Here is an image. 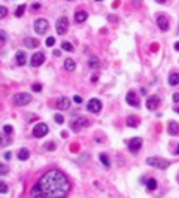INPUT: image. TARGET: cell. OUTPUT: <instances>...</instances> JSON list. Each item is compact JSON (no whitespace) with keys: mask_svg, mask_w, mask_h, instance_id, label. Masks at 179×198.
Instances as JSON below:
<instances>
[{"mask_svg":"<svg viewBox=\"0 0 179 198\" xmlns=\"http://www.w3.org/2000/svg\"><path fill=\"white\" fill-rule=\"evenodd\" d=\"M70 189L67 177L60 170H49L34 183L31 195L34 197H64Z\"/></svg>","mask_w":179,"mask_h":198,"instance_id":"6da1fadb","label":"cell"},{"mask_svg":"<svg viewBox=\"0 0 179 198\" xmlns=\"http://www.w3.org/2000/svg\"><path fill=\"white\" fill-rule=\"evenodd\" d=\"M146 163L152 167H155V168H160V170H164V168H167L170 165V163L167 159H164V158H158V156H149L146 158Z\"/></svg>","mask_w":179,"mask_h":198,"instance_id":"7a4b0ae2","label":"cell"},{"mask_svg":"<svg viewBox=\"0 0 179 198\" xmlns=\"http://www.w3.org/2000/svg\"><path fill=\"white\" fill-rule=\"evenodd\" d=\"M15 106H25L31 101V95L27 94V92H20V94H15L14 98H12Z\"/></svg>","mask_w":179,"mask_h":198,"instance_id":"3957f363","label":"cell"},{"mask_svg":"<svg viewBox=\"0 0 179 198\" xmlns=\"http://www.w3.org/2000/svg\"><path fill=\"white\" fill-rule=\"evenodd\" d=\"M48 27H49V24H48V21H46L45 18H37V19L34 21V31H36L37 34L46 33V31H48Z\"/></svg>","mask_w":179,"mask_h":198,"instance_id":"277c9868","label":"cell"},{"mask_svg":"<svg viewBox=\"0 0 179 198\" xmlns=\"http://www.w3.org/2000/svg\"><path fill=\"white\" fill-rule=\"evenodd\" d=\"M46 134H48V125H46V124L39 122V124H36V125L33 127V135H34V137L42 139V137H45Z\"/></svg>","mask_w":179,"mask_h":198,"instance_id":"5b68a950","label":"cell"},{"mask_svg":"<svg viewBox=\"0 0 179 198\" xmlns=\"http://www.w3.org/2000/svg\"><path fill=\"white\" fill-rule=\"evenodd\" d=\"M55 28H57V33H58L60 36L64 34V33L67 31V28H69V19H67V17L58 18V21H57V24H55Z\"/></svg>","mask_w":179,"mask_h":198,"instance_id":"8992f818","label":"cell"},{"mask_svg":"<svg viewBox=\"0 0 179 198\" xmlns=\"http://www.w3.org/2000/svg\"><path fill=\"white\" fill-rule=\"evenodd\" d=\"M87 110L88 112H93V113H99L101 110V101L99 98H91L87 104Z\"/></svg>","mask_w":179,"mask_h":198,"instance_id":"52a82bcc","label":"cell"},{"mask_svg":"<svg viewBox=\"0 0 179 198\" xmlns=\"http://www.w3.org/2000/svg\"><path fill=\"white\" fill-rule=\"evenodd\" d=\"M88 125H90V121H88L87 118L79 116L78 119H75V121L72 122V130H73V131H79L81 128H85V127H88Z\"/></svg>","mask_w":179,"mask_h":198,"instance_id":"ba28073f","label":"cell"},{"mask_svg":"<svg viewBox=\"0 0 179 198\" xmlns=\"http://www.w3.org/2000/svg\"><path fill=\"white\" fill-rule=\"evenodd\" d=\"M142 145H143V140L140 137H133L129 143V149H130L131 154H136V152H139L140 147H142Z\"/></svg>","mask_w":179,"mask_h":198,"instance_id":"9c48e42d","label":"cell"},{"mask_svg":"<svg viewBox=\"0 0 179 198\" xmlns=\"http://www.w3.org/2000/svg\"><path fill=\"white\" fill-rule=\"evenodd\" d=\"M160 97L158 95H149L148 97V100H146V107L149 110H155L158 106H160Z\"/></svg>","mask_w":179,"mask_h":198,"instance_id":"30bf717a","label":"cell"},{"mask_svg":"<svg viewBox=\"0 0 179 198\" xmlns=\"http://www.w3.org/2000/svg\"><path fill=\"white\" fill-rule=\"evenodd\" d=\"M43 61H45V54H43V52H37V54H34V55L31 57L30 64H31L33 67H39V66L43 64Z\"/></svg>","mask_w":179,"mask_h":198,"instance_id":"8fae6325","label":"cell"},{"mask_svg":"<svg viewBox=\"0 0 179 198\" xmlns=\"http://www.w3.org/2000/svg\"><path fill=\"white\" fill-rule=\"evenodd\" d=\"M157 26H158V28L161 31H167L169 30V19H167V17H166V15H160L157 18Z\"/></svg>","mask_w":179,"mask_h":198,"instance_id":"7c38bea8","label":"cell"},{"mask_svg":"<svg viewBox=\"0 0 179 198\" xmlns=\"http://www.w3.org/2000/svg\"><path fill=\"white\" fill-rule=\"evenodd\" d=\"M125 101L129 103L131 107H139V100H137V97H136V92H133V91H130L129 94H127Z\"/></svg>","mask_w":179,"mask_h":198,"instance_id":"4fadbf2b","label":"cell"},{"mask_svg":"<svg viewBox=\"0 0 179 198\" xmlns=\"http://www.w3.org/2000/svg\"><path fill=\"white\" fill-rule=\"evenodd\" d=\"M55 106H57V109H60V110H66V109L70 107V100H69L67 97H60Z\"/></svg>","mask_w":179,"mask_h":198,"instance_id":"5bb4252c","label":"cell"},{"mask_svg":"<svg viewBox=\"0 0 179 198\" xmlns=\"http://www.w3.org/2000/svg\"><path fill=\"white\" fill-rule=\"evenodd\" d=\"M24 45L27 48H37V46H39V40L34 39V38H25L24 39Z\"/></svg>","mask_w":179,"mask_h":198,"instance_id":"9a60e30c","label":"cell"},{"mask_svg":"<svg viewBox=\"0 0 179 198\" xmlns=\"http://www.w3.org/2000/svg\"><path fill=\"white\" fill-rule=\"evenodd\" d=\"M139 118L137 116H134V115H130L129 118H127V127H131V128H134V127H137L139 125Z\"/></svg>","mask_w":179,"mask_h":198,"instance_id":"2e32d148","label":"cell"},{"mask_svg":"<svg viewBox=\"0 0 179 198\" xmlns=\"http://www.w3.org/2000/svg\"><path fill=\"white\" fill-rule=\"evenodd\" d=\"M17 63H18V66H24L25 63H27V57H25L24 51H18L17 52Z\"/></svg>","mask_w":179,"mask_h":198,"instance_id":"e0dca14e","label":"cell"},{"mask_svg":"<svg viewBox=\"0 0 179 198\" xmlns=\"http://www.w3.org/2000/svg\"><path fill=\"white\" fill-rule=\"evenodd\" d=\"M87 18H88V14H87V12H84V10H78L75 14V21L76 22H84Z\"/></svg>","mask_w":179,"mask_h":198,"instance_id":"ac0fdd59","label":"cell"},{"mask_svg":"<svg viewBox=\"0 0 179 198\" xmlns=\"http://www.w3.org/2000/svg\"><path fill=\"white\" fill-rule=\"evenodd\" d=\"M167 131H169L170 135H176V134L179 133V124H178V122H170Z\"/></svg>","mask_w":179,"mask_h":198,"instance_id":"d6986e66","label":"cell"},{"mask_svg":"<svg viewBox=\"0 0 179 198\" xmlns=\"http://www.w3.org/2000/svg\"><path fill=\"white\" fill-rule=\"evenodd\" d=\"M12 143V140L9 139V134H0V146H8V145H10Z\"/></svg>","mask_w":179,"mask_h":198,"instance_id":"ffe728a7","label":"cell"},{"mask_svg":"<svg viewBox=\"0 0 179 198\" xmlns=\"http://www.w3.org/2000/svg\"><path fill=\"white\" fill-rule=\"evenodd\" d=\"M29 156H30V151H29V149H25V147H22L21 151H18V159L25 161V159H29Z\"/></svg>","mask_w":179,"mask_h":198,"instance_id":"44dd1931","label":"cell"},{"mask_svg":"<svg viewBox=\"0 0 179 198\" xmlns=\"http://www.w3.org/2000/svg\"><path fill=\"white\" fill-rule=\"evenodd\" d=\"M75 67H76V64H75V61H73V60L67 58V60L64 61V69H66V70L73 72V70H75Z\"/></svg>","mask_w":179,"mask_h":198,"instance_id":"7402d4cb","label":"cell"},{"mask_svg":"<svg viewBox=\"0 0 179 198\" xmlns=\"http://www.w3.org/2000/svg\"><path fill=\"white\" fill-rule=\"evenodd\" d=\"M169 83L170 85H179V73H172V75L169 76Z\"/></svg>","mask_w":179,"mask_h":198,"instance_id":"603a6c76","label":"cell"},{"mask_svg":"<svg viewBox=\"0 0 179 198\" xmlns=\"http://www.w3.org/2000/svg\"><path fill=\"white\" fill-rule=\"evenodd\" d=\"M88 67H91V69H97L100 67V61L96 58V57H91L88 60Z\"/></svg>","mask_w":179,"mask_h":198,"instance_id":"cb8c5ba5","label":"cell"},{"mask_svg":"<svg viewBox=\"0 0 179 198\" xmlns=\"http://www.w3.org/2000/svg\"><path fill=\"white\" fill-rule=\"evenodd\" d=\"M146 188H148L149 191H155V189H157V180H155V179H149V180L146 182Z\"/></svg>","mask_w":179,"mask_h":198,"instance_id":"d4e9b609","label":"cell"},{"mask_svg":"<svg viewBox=\"0 0 179 198\" xmlns=\"http://www.w3.org/2000/svg\"><path fill=\"white\" fill-rule=\"evenodd\" d=\"M100 163L103 164L105 167H110V161H109V158H108V155H105V154H100Z\"/></svg>","mask_w":179,"mask_h":198,"instance_id":"484cf974","label":"cell"},{"mask_svg":"<svg viewBox=\"0 0 179 198\" xmlns=\"http://www.w3.org/2000/svg\"><path fill=\"white\" fill-rule=\"evenodd\" d=\"M61 49H63V51H67V52H72L73 51V46H72L70 42H63L61 43Z\"/></svg>","mask_w":179,"mask_h":198,"instance_id":"4316f807","label":"cell"},{"mask_svg":"<svg viewBox=\"0 0 179 198\" xmlns=\"http://www.w3.org/2000/svg\"><path fill=\"white\" fill-rule=\"evenodd\" d=\"M24 10H25V6H24V5H20V6L15 9V17H22Z\"/></svg>","mask_w":179,"mask_h":198,"instance_id":"83f0119b","label":"cell"},{"mask_svg":"<svg viewBox=\"0 0 179 198\" xmlns=\"http://www.w3.org/2000/svg\"><path fill=\"white\" fill-rule=\"evenodd\" d=\"M43 149H45V151H54V149H55V143H54V142L45 143V145H43Z\"/></svg>","mask_w":179,"mask_h":198,"instance_id":"f1b7e54d","label":"cell"},{"mask_svg":"<svg viewBox=\"0 0 179 198\" xmlns=\"http://www.w3.org/2000/svg\"><path fill=\"white\" fill-rule=\"evenodd\" d=\"M8 173H9V168H8L5 164L0 163V176H6Z\"/></svg>","mask_w":179,"mask_h":198,"instance_id":"f546056e","label":"cell"},{"mask_svg":"<svg viewBox=\"0 0 179 198\" xmlns=\"http://www.w3.org/2000/svg\"><path fill=\"white\" fill-rule=\"evenodd\" d=\"M6 192H8V185L0 180V194H6Z\"/></svg>","mask_w":179,"mask_h":198,"instance_id":"4dcf8cb0","label":"cell"},{"mask_svg":"<svg viewBox=\"0 0 179 198\" xmlns=\"http://www.w3.org/2000/svg\"><path fill=\"white\" fill-rule=\"evenodd\" d=\"M6 15H8V8H5V6H0V19L5 18Z\"/></svg>","mask_w":179,"mask_h":198,"instance_id":"1f68e13d","label":"cell"},{"mask_svg":"<svg viewBox=\"0 0 179 198\" xmlns=\"http://www.w3.org/2000/svg\"><path fill=\"white\" fill-rule=\"evenodd\" d=\"M3 133L12 134V133H14V128H12V125H5V127H3Z\"/></svg>","mask_w":179,"mask_h":198,"instance_id":"d6a6232c","label":"cell"},{"mask_svg":"<svg viewBox=\"0 0 179 198\" xmlns=\"http://www.w3.org/2000/svg\"><path fill=\"white\" fill-rule=\"evenodd\" d=\"M45 43H46V46H49V48H51V46H54V45H55V39H54V38H48Z\"/></svg>","mask_w":179,"mask_h":198,"instance_id":"836d02e7","label":"cell"},{"mask_svg":"<svg viewBox=\"0 0 179 198\" xmlns=\"http://www.w3.org/2000/svg\"><path fill=\"white\" fill-rule=\"evenodd\" d=\"M6 42V33L5 31H0V46Z\"/></svg>","mask_w":179,"mask_h":198,"instance_id":"e575fe53","label":"cell"},{"mask_svg":"<svg viewBox=\"0 0 179 198\" xmlns=\"http://www.w3.org/2000/svg\"><path fill=\"white\" fill-rule=\"evenodd\" d=\"M33 91H34V92H41V91H42V85H41V83H34V85H33Z\"/></svg>","mask_w":179,"mask_h":198,"instance_id":"d590c367","label":"cell"},{"mask_svg":"<svg viewBox=\"0 0 179 198\" xmlns=\"http://www.w3.org/2000/svg\"><path fill=\"white\" fill-rule=\"evenodd\" d=\"M55 121H57L58 124H63V121H64V118H63V115L57 113V115H55Z\"/></svg>","mask_w":179,"mask_h":198,"instance_id":"8d00e7d4","label":"cell"},{"mask_svg":"<svg viewBox=\"0 0 179 198\" xmlns=\"http://www.w3.org/2000/svg\"><path fill=\"white\" fill-rule=\"evenodd\" d=\"M73 100H75V103L81 104V103H82V97H79V95H75V97H73Z\"/></svg>","mask_w":179,"mask_h":198,"instance_id":"74e56055","label":"cell"},{"mask_svg":"<svg viewBox=\"0 0 179 198\" xmlns=\"http://www.w3.org/2000/svg\"><path fill=\"white\" fill-rule=\"evenodd\" d=\"M173 103H179V92L173 94Z\"/></svg>","mask_w":179,"mask_h":198,"instance_id":"f35d334b","label":"cell"},{"mask_svg":"<svg viewBox=\"0 0 179 198\" xmlns=\"http://www.w3.org/2000/svg\"><path fill=\"white\" fill-rule=\"evenodd\" d=\"M31 8H33L34 10H37V9H41V5H39V3H34V5L31 6Z\"/></svg>","mask_w":179,"mask_h":198,"instance_id":"ab89813d","label":"cell"},{"mask_svg":"<svg viewBox=\"0 0 179 198\" xmlns=\"http://www.w3.org/2000/svg\"><path fill=\"white\" fill-rule=\"evenodd\" d=\"M97 79H99V76H97V75H94V76H93V78H91V81H93V82H94V83H96V82H97Z\"/></svg>","mask_w":179,"mask_h":198,"instance_id":"60d3db41","label":"cell"},{"mask_svg":"<svg viewBox=\"0 0 179 198\" xmlns=\"http://www.w3.org/2000/svg\"><path fill=\"white\" fill-rule=\"evenodd\" d=\"M175 49H176V51H179V42L175 43Z\"/></svg>","mask_w":179,"mask_h":198,"instance_id":"b9f144b4","label":"cell"},{"mask_svg":"<svg viewBox=\"0 0 179 198\" xmlns=\"http://www.w3.org/2000/svg\"><path fill=\"white\" fill-rule=\"evenodd\" d=\"M5 158H6V159H9V158H10V154H9V152H8V154H5Z\"/></svg>","mask_w":179,"mask_h":198,"instance_id":"7bdbcfd3","label":"cell"},{"mask_svg":"<svg viewBox=\"0 0 179 198\" xmlns=\"http://www.w3.org/2000/svg\"><path fill=\"white\" fill-rule=\"evenodd\" d=\"M175 154H176V155H179V145H178V147H176V151H175Z\"/></svg>","mask_w":179,"mask_h":198,"instance_id":"ee69618b","label":"cell"},{"mask_svg":"<svg viewBox=\"0 0 179 198\" xmlns=\"http://www.w3.org/2000/svg\"><path fill=\"white\" fill-rule=\"evenodd\" d=\"M155 2H158V3H164L166 0H155Z\"/></svg>","mask_w":179,"mask_h":198,"instance_id":"f6af8a7d","label":"cell"},{"mask_svg":"<svg viewBox=\"0 0 179 198\" xmlns=\"http://www.w3.org/2000/svg\"><path fill=\"white\" fill-rule=\"evenodd\" d=\"M175 110H176V112H178V113H179V107H176V109H175Z\"/></svg>","mask_w":179,"mask_h":198,"instance_id":"bcb514c9","label":"cell"},{"mask_svg":"<svg viewBox=\"0 0 179 198\" xmlns=\"http://www.w3.org/2000/svg\"><path fill=\"white\" fill-rule=\"evenodd\" d=\"M96 2H101V0H96Z\"/></svg>","mask_w":179,"mask_h":198,"instance_id":"7dc6e473","label":"cell"},{"mask_svg":"<svg viewBox=\"0 0 179 198\" xmlns=\"http://www.w3.org/2000/svg\"><path fill=\"white\" fill-rule=\"evenodd\" d=\"M178 33H179V27H178Z\"/></svg>","mask_w":179,"mask_h":198,"instance_id":"c3c4849f","label":"cell"},{"mask_svg":"<svg viewBox=\"0 0 179 198\" xmlns=\"http://www.w3.org/2000/svg\"><path fill=\"white\" fill-rule=\"evenodd\" d=\"M70 2H73V0H70Z\"/></svg>","mask_w":179,"mask_h":198,"instance_id":"681fc988","label":"cell"}]
</instances>
